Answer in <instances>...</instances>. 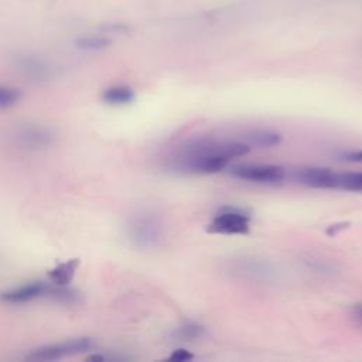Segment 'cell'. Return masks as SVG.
I'll list each match as a JSON object with an SVG mask.
<instances>
[{
    "mask_svg": "<svg viewBox=\"0 0 362 362\" xmlns=\"http://www.w3.org/2000/svg\"><path fill=\"white\" fill-rule=\"evenodd\" d=\"M230 174L256 184H277L286 177L284 168L276 164H236L230 167Z\"/></svg>",
    "mask_w": 362,
    "mask_h": 362,
    "instance_id": "obj_4",
    "label": "cell"
},
{
    "mask_svg": "<svg viewBox=\"0 0 362 362\" xmlns=\"http://www.w3.org/2000/svg\"><path fill=\"white\" fill-rule=\"evenodd\" d=\"M16 140L18 146L23 148L44 150L54 143L55 134L49 127L40 126V124H28L17 130Z\"/></svg>",
    "mask_w": 362,
    "mask_h": 362,
    "instance_id": "obj_6",
    "label": "cell"
},
{
    "mask_svg": "<svg viewBox=\"0 0 362 362\" xmlns=\"http://www.w3.org/2000/svg\"><path fill=\"white\" fill-rule=\"evenodd\" d=\"M192 358H194V355L189 351L184 349V348L173 351V354L168 356V359L174 361V362H184V361H189Z\"/></svg>",
    "mask_w": 362,
    "mask_h": 362,
    "instance_id": "obj_17",
    "label": "cell"
},
{
    "mask_svg": "<svg viewBox=\"0 0 362 362\" xmlns=\"http://www.w3.org/2000/svg\"><path fill=\"white\" fill-rule=\"evenodd\" d=\"M21 98V93L18 89L7 86V85H0V109H7L18 103Z\"/></svg>",
    "mask_w": 362,
    "mask_h": 362,
    "instance_id": "obj_15",
    "label": "cell"
},
{
    "mask_svg": "<svg viewBox=\"0 0 362 362\" xmlns=\"http://www.w3.org/2000/svg\"><path fill=\"white\" fill-rule=\"evenodd\" d=\"M243 143L249 147H274L281 143V134L272 130H253L243 137Z\"/></svg>",
    "mask_w": 362,
    "mask_h": 362,
    "instance_id": "obj_11",
    "label": "cell"
},
{
    "mask_svg": "<svg viewBox=\"0 0 362 362\" xmlns=\"http://www.w3.org/2000/svg\"><path fill=\"white\" fill-rule=\"evenodd\" d=\"M250 229V216L236 208H225L218 212L208 225V230L222 235H245Z\"/></svg>",
    "mask_w": 362,
    "mask_h": 362,
    "instance_id": "obj_5",
    "label": "cell"
},
{
    "mask_svg": "<svg viewBox=\"0 0 362 362\" xmlns=\"http://www.w3.org/2000/svg\"><path fill=\"white\" fill-rule=\"evenodd\" d=\"M102 100L112 106L129 105L134 100V90L127 85H113L103 90Z\"/></svg>",
    "mask_w": 362,
    "mask_h": 362,
    "instance_id": "obj_10",
    "label": "cell"
},
{
    "mask_svg": "<svg viewBox=\"0 0 362 362\" xmlns=\"http://www.w3.org/2000/svg\"><path fill=\"white\" fill-rule=\"evenodd\" d=\"M126 236L139 249H153L163 236V225L154 214L141 212L127 221Z\"/></svg>",
    "mask_w": 362,
    "mask_h": 362,
    "instance_id": "obj_2",
    "label": "cell"
},
{
    "mask_svg": "<svg viewBox=\"0 0 362 362\" xmlns=\"http://www.w3.org/2000/svg\"><path fill=\"white\" fill-rule=\"evenodd\" d=\"M78 266H79V260L78 259H71V260L58 263L48 273V276L51 279V283L59 284V286H66L68 283H71V280H72Z\"/></svg>",
    "mask_w": 362,
    "mask_h": 362,
    "instance_id": "obj_12",
    "label": "cell"
},
{
    "mask_svg": "<svg viewBox=\"0 0 362 362\" xmlns=\"http://www.w3.org/2000/svg\"><path fill=\"white\" fill-rule=\"evenodd\" d=\"M107 40L103 37H98V35H89V37H83L78 41V47L83 48V49H102L107 45Z\"/></svg>",
    "mask_w": 362,
    "mask_h": 362,
    "instance_id": "obj_16",
    "label": "cell"
},
{
    "mask_svg": "<svg viewBox=\"0 0 362 362\" xmlns=\"http://www.w3.org/2000/svg\"><path fill=\"white\" fill-rule=\"evenodd\" d=\"M352 315L362 325V303H358L352 307Z\"/></svg>",
    "mask_w": 362,
    "mask_h": 362,
    "instance_id": "obj_19",
    "label": "cell"
},
{
    "mask_svg": "<svg viewBox=\"0 0 362 362\" xmlns=\"http://www.w3.org/2000/svg\"><path fill=\"white\" fill-rule=\"evenodd\" d=\"M249 150L246 143L236 140H194L175 148L167 160V167L175 173L215 174L233 158L247 154Z\"/></svg>",
    "mask_w": 362,
    "mask_h": 362,
    "instance_id": "obj_1",
    "label": "cell"
},
{
    "mask_svg": "<svg viewBox=\"0 0 362 362\" xmlns=\"http://www.w3.org/2000/svg\"><path fill=\"white\" fill-rule=\"evenodd\" d=\"M93 339L89 337H76L64 339L55 344H48L44 346H40L37 349H33L25 358L31 361H52L59 359L68 355L81 354L85 351H89L93 348Z\"/></svg>",
    "mask_w": 362,
    "mask_h": 362,
    "instance_id": "obj_3",
    "label": "cell"
},
{
    "mask_svg": "<svg viewBox=\"0 0 362 362\" xmlns=\"http://www.w3.org/2000/svg\"><path fill=\"white\" fill-rule=\"evenodd\" d=\"M334 188L362 192V173H337Z\"/></svg>",
    "mask_w": 362,
    "mask_h": 362,
    "instance_id": "obj_13",
    "label": "cell"
},
{
    "mask_svg": "<svg viewBox=\"0 0 362 362\" xmlns=\"http://www.w3.org/2000/svg\"><path fill=\"white\" fill-rule=\"evenodd\" d=\"M337 171L327 167H304L294 173L298 184L311 188H334Z\"/></svg>",
    "mask_w": 362,
    "mask_h": 362,
    "instance_id": "obj_8",
    "label": "cell"
},
{
    "mask_svg": "<svg viewBox=\"0 0 362 362\" xmlns=\"http://www.w3.org/2000/svg\"><path fill=\"white\" fill-rule=\"evenodd\" d=\"M52 284L41 280L30 281L0 293V300L7 304H24L42 296H49Z\"/></svg>",
    "mask_w": 362,
    "mask_h": 362,
    "instance_id": "obj_7",
    "label": "cell"
},
{
    "mask_svg": "<svg viewBox=\"0 0 362 362\" xmlns=\"http://www.w3.org/2000/svg\"><path fill=\"white\" fill-rule=\"evenodd\" d=\"M341 157H342V160L349 161V163H362V150L345 151Z\"/></svg>",
    "mask_w": 362,
    "mask_h": 362,
    "instance_id": "obj_18",
    "label": "cell"
},
{
    "mask_svg": "<svg viewBox=\"0 0 362 362\" xmlns=\"http://www.w3.org/2000/svg\"><path fill=\"white\" fill-rule=\"evenodd\" d=\"M204 332H205L204 325L197 324V322H185L175 328L174 337L180 341H194V339L201 338L204 335Z\"/></svg>",
    "mask_w": 362,
    "mask_h": 362,
    "instance_id": "obj_14",
    "label": "cell"
},
{
    "mask_svg": "<svg viewBox=\"0 0 362 362\" xmlns=\"http://www.w3.org/2000/svg\"><path fill=\"white\" fill-rule=\"evenodd\" d=\"M18 68L31 81H47L51 78V68L44 61L34 57L23 58Z\"/></svg>",
    "mask_w": 362,
    "mask_h": 362,
    "instance_id": "obj_9",
    "label": "cell"
}]
</instances>
